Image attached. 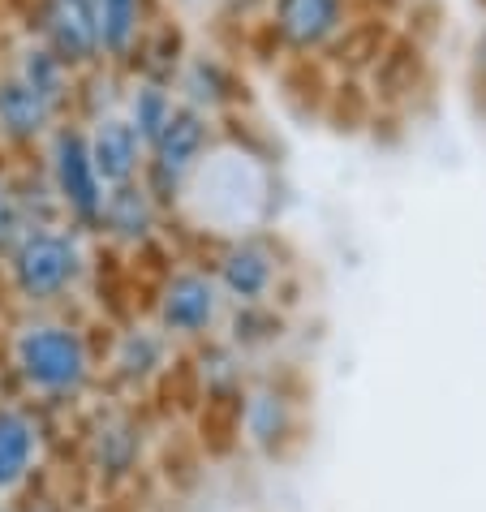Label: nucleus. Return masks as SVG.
<instances>
[{"label":"nucleus","mask_w":486,"mask_h":512,"mask_svg":"<svg viewBox=\"0 0 486 512\" xmlns=\"http://www.w3.org/2000/svg\"><path fill=\"white\" fill-rule=\"evenodd\" d=\"M267 207H271V173H267L263 155H250L237 142L216 138V147L207 151L194 181L185 186L173 220L194 216L203 229L211 224V233L220 241L233 233L263 229Z\"/></svg>","instance_id":"nucleus-3"},{"label":"nucleus","mask_w":486,"mask_h":512,"mask_svg":"<svg viewBox=\"0 0 486 512\" xmlns=\"http://www.w3.org/2000/svg\"><path fill=\"white\" fill-rule=\"evenodd\" d=\"M289 323H284L280 306L267 302V306H228V319H224V336L233 340L241 353H263L271 345H280Z\"/></svg>","instance_id":"nucleus-22"},{"label":"nucleus","mask_w":486,"mask_h":512,"mask_svg":"<svg viewBox=\"0 0 486 512\" xmlns=\"http://www.w3.org/2000/svg\"><path fill=\"white\" fill-rule=\"evenodd\" d=\"M69 117L65 108H56L48 95H39L31 82L18 78L13 69L0 74V142L22 151H39L44 138Z\"/></svg>","instance_id":"nucleus-16"},{"label":"nucleus","mask_w":486,"mask_h":512,"mask_svg":"<svg viewBox=\"0 0 486 512\" xmlns=\"http://www.w3.org/2000/svg\"><path fill=\"white\" fill-rule=\"evenodd\" d=\"M190 375L207 401H237V392L250 383V353L220 332L190 349Z\"/></svg>","instance_id":"nucleus-19"},{"label":"nucleus","mask_w":486,"mask_h":512,"mask_svg":"<svg viewBox=\"0 0 486 512\" xmlns=\"http://www.w3.org/2000/svg\"><path fill=\"white\" fill-rule=\"evenodd\" d=\"M173 95L181 108H194L211 121H228L246 95L237 65L216 48H185L181 65L173 69Z\"/></svg>","instance_id":"nucleus-14"},{"label":"nucleus","mask_w":486,"mask_h":512,"mask_svg":"<svg viewBox=\"0 0 486 512\" xmlns=\"http://www.w3.org/2000/svg\"><path fill=\"white\" fill-rule=\"evenodd\" d=\"M26 512H61L56 504H35V508H26Z\"/></svg>","instance_id":"nucleus-24"},{"label":"nucleus","mask_w":486,"mask_h":512,"mask_svg":"<svg viewBox=\"0 0 486 512\" xmlns=\"http://www.w3.org/2000/svg\"><path fill=\"white\" fill-rule=\"evenodd\" d=\"M31 35L39 44H48L74 74H87V69L104 65V56H99L95 0H35Z\"/></svg>","instance_id":"nucleus-15"},{"label":"nucleus","mask_w":486,"mask_h":512,"mask_svg":"<svg viewBox=\"0 0 486 512\" xmlns=\"http://www.w3.org/2000/svg\"><path fill=\"white\" fill-rule=\"evenodd\" d=\"M357 22V0H267L263 26L284 56H323Z\"/></svg>","instance_id":"nucleus-10"},{"label":"nucleus","mask_w":486,"mask_h":512,"mask_svg":"<svg viewBox=\"0 0 486 512\" xmlns=\"http://www.w3.org/2000/svg\"><path fill=\"white\" fill-rule=\"evenodd\" d=\"M168 224H173V216L155 203V194L138 177L108 190L104 211H99V224H95V241L117 254H147L168 233Z\"/></svg>","instance_id":"nucleus-12"},{"label":"nucleus","mask_w":486,"mask_h":512,"mask_svg":"<svg viewBox=\"0 0 486 512\" xmlns=\"http://www.w3.org/2000/svg\"><path fill=\"white\" fill-rule=\"evenodd\" d=\"M151 319L177 340L181 349H194L203 340L224 332L228 297L216 284L207 263H177L155 280L151 289Z\"/></svg>","instance_id":"nucleus-4"},{"label":"nucleus","mask_w":486,"mask_h":512,"mask_svg":"<svg viewBox=\"0 0 486 512\" xmlns=\"http://www.w3.org/2000/svg\"><path fill=\"white\" fill-rule=\"evenodd\" d=\"M177 366L181 345L151 315L112 327V336L99 345V371H104V383L121 401H142L155 388H164V379Z\"/></svg>","instance_id":"nucleus-5"},{"label":"nucleus","mask_w":486,"mask_h":512,"mask_svg":"<svg viewBox=\"0 0 486 512\" xmlns=\"http://www.w3.org/2000/svg\"><path fill=\"white\" fill-rule=\"evenodd\" d=\"M39 168H44L56 203H61V216L95 237V224H99V211H104L108 186H104V177H99V168L91 160L82 121L65 117L44 138V147H39Z\"/></svg>","instance_id":"nucleus-6"},{"label":"nucleus","mask_w":486,"mask_h":512,"mask_svg":"<svg viewBox=\"0 0 486 512\" xmlns=\"http://www.w3.org/2000/svg\"><path fill=\"white\" fill-rule=\"evenodd\" d=\"M48 418L39 405H0V500L31 491L48 465Z\"/></svg>","instance_id":"nucleus-13"},{"label":"nucleus","mask_w":486,"mask_h":512,"mask_svg":"<svg viewBox=\"0 0 486 512\" xmlns=\"http://www.w3.org/2000/svg\"><path fill=\"white\" fill-rule=\"evenodd\" d=\"M13 74L26 78L39 95H48L56 108H65L69 117H74V95H78V74L69 69L61 56H56L48 44H39V39L31 35L26 44L18 48V56H13Z\"/></svg>","instance_id":"nucleus-20"},{"label":"nucleus","mask_w":486,"mask_h":512,"mask_svg":"<svg viewBox=\"0 0 486 512\" xmlns=\"http://www.w3.org/2000/svg\"><path fill=\"white\" fill-rule=\"evenodd\" d=\"M237 435L241 444L259 457H284L297 444V431H302V405H297V392H289L280 379H254L237 392Z\"/></svg>","instance_id":"nucleus-11"},{"label":"nucleus","mask_w":486,"mask_h":512,"mask_svg":"<svg viewBox=\"0 0 486 512\" xmlns=\"http://www.w3.org/2000/svg\"><path fill=\"white\" fill-rule=\"evenodd\" d=\"M177 95L173 82L164 78H147V74H125V91H121V117L134 125L142 142H151L155 134L173 121L177 112Z\"/></svg>","instance_id":"nucleus-21"},{"label":"nucleus","mask_w":486,"mask_h":512,"mask_svg":"<svg viewBox=\"0 0 486 512\" xmlns=\"http://www.w3.org/2000/svg\"><path fill=\"white\" fill-rule=\"evenodd\" d=\"M82 465L99 487H125L147 465V431L125 401L99 405L82 426Z\"/></svg>","instance_id":"nucleus-9"},{"label":"nucleus","mask_w":486,"mask_h":512,"mask_svg":"<svg viewBox=\"0 0 486 512\" xmlns=\"http://www.w3.org/2000/svg\"><path fill=\"white\" fill-rule=\"evenodd\" d=\"M220 138V121L203 117L194 108H177L173 121L147 142V164H142V186L155 194L168 216L177 211L185 186L194 181L198 164L207 160V151Z\"/></svg>","instance_id":"nucleus-7"},{"label":"nucleus","mask_w":486,"mask_h":512,"mask_svg":"<svg viewBox=\"0 0 486 512\" xmlns=\"http://www.w3.org/2000/svg\"><path fill=\"white\" fill-rule=\"evenodd\" d=\"M99 267V241L69 220L26 229L5 259L9 293L26 310H74Z\"/></svg>","instance_id":"nucleus-2"},{"label":"nucleus","mask_w":486,"mask_h":512,"mask_svg":"<svg viewBox=\"0 0 486 512\" xmlns=\"http://www.w3.org/2000/svg\"><path fill=\"white\" fill-rule=\"evenodd\" d=\"M211 276L224 289L228 306H267L280 302L284 280H289V259H284L280 241L263 229L220 237L211 246Z\"/></svg>","instance_id":"nucleus-8"},{"label":"nucleus","mask_w":486,"mask_h":512,"mask_svg":"<svg viewBox=\"0 0 486 512\" xmlns=\"http://www.w3.org/2000/svg\"><path fill=\"white\" fill-rule=\"evenodd\" d=\"M95 26L104 65L130 74L142 39L155 26V0H95Z\"/></svg>","instance_id":"nucleus-18"},{"label":"nucleus","mask_w":486,"mask_h":512,"mask_svg":"<svg viewBox=\"0 0 486 512\" xmlns=\"http://www.w3.org/2000/svg\"><path fill=\"white\" fill-rule=\"evenodd\" d=\"M26 211H22V198H18V186L13 177H0V263L13 254V246L26 237Z\"/></svg>","instance_id":"nucleus-23"},{"label":"nucleus","mask_w":486,"mask_h":512,"mask_svg":"<svg viewBox=\"0 0 486 512\" xmlns=\"http://www.w3.org/2000/svg\"><path fill=\"white\" fill-rule=\"evenodd\" d=\"M82 130H87L91 160H95V168H99V177H104L108 190L142 177V164H147V142H142L134 125L121 117V108L99 112V117L82 121Z\"/></svg>","instance_id":"nucleus-17"},{"label":"nucleus","mask_w":486,"mask_h":512,"mask_svg":"<svg viewBox=\"0 0 486 512\" xmlns=\"http://www.w3.org/2000/svg\"><path fill=\"white\" fill-rule=\"evenodd\" d=\"M9 371L39 409H82L104 383L99 340L74 310H26L9 332Z\"/></svg>","instance_id":"nucleus-1"}]
</instances>
